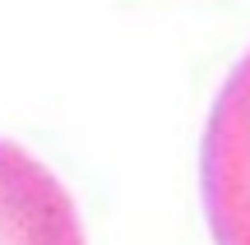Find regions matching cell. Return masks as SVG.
I'll use <instances>...</instances> for the list:
<instances>
[{
	"label": "cell",
	"instance_id": "cell-1",
	"mask_svg": "<svg viewBox=\"0 0 250 245\" xmlns=\"http://www.w3.org/2000/svg\"><path fill=\"white\" fill-rule=\"evenodd\" d=\"M0 245H88L70 190L9 139H0Z\"/></svg>",
	"mask_w": 250,
	"mask_h": 245
}]
</instances>
